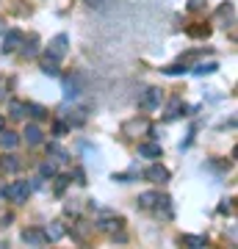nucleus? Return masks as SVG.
<instances>
[{
    "mask_svg": "<svg viewBox=\"0 0 238 249\" xmlns=\"http://www.w3.org/2000/svg\"><path fill=\"white\" fill-rule=\"evenodd\" d=\"M0 196H6V199H11V202H28V196H31V186H28L25 180H17V183H11V186H6L3 191H0Z\"/></svg>",
    "mask_w": 238,
    "mask_h": 249,
    "instance_id": "nucleus-1",
    "label": "nucleus"
},
{
    "mask_svg": "<svg viewBox=\"0 0 238 249\" xmlns=\"http://www.w3.org/2000/svg\"><path fill=\"white\" fill-rule=\"evenodd\" d=\"M67 47H70V36L58 34L53 42H50V47H47V55H53L55 61H61L64 55H67Z\"/></svg>",
    "mask_w": 238,
    "mask_h": 249,
    "instance_id": "nucleus-2",
    "label": "nucleus"
},
{
    "mask_svg": "<svg viewBox=\"0 0 238 249\" xmlns=\"http://www.w3.org/2000/svg\"><path fill=\"white\" fill-rule=\"evenodd\" d=\"M22 241H25L28 247H47L50 244L47 235H44V230H39V227H25L22 230Z\"/></svg>",
    "mask_w": 238,
    "mask_h": 249,
    "instance_id": "nucleus-3",
    "label": "nucleus"
},
{
    "mask_svg": "<svg viewBox=\"0 0 238 249\" xmlns=\"http://www.w3.org/2000/svg\"><path fill=\"white\" fill-rule=\"evenodd\" d=\"M22 39L25 36L19 34V31H9V34L3 36V53H17L19 47H22Z\"/></svg>",
    "mask_w": 238,
    "mask_h": 249,
    "instance_id": "nucleus-4",
    "label": "nucleus"
},
{
    "mask_svg": "<svg viewBox=\"0 0 238 249\" xmlns=\"http://www.w3.org/2000/svg\"><path fill=\"white\" fill-rule=\"evenodd\" d=\"M22 139L28 142V147H39V144H42V127H39V124H25Z\"/></svg>",
    "mask_w": 238,
    "mask_h": 249,
    "instance_id": "nucleus-5",
    "label": "nucleus"
},
{
    "mask_svg": "<svg viewBox=\"0 0 238 249\" xmlns=\"http://www.w3.org/2000/svg\"><path fill=\"white\" fill-rule=\"evenodd\" d=\"M39 67H42L44 75H50V78H58V61H55L53 55H42V58H39Z\"/></svg>",
    "mask_w": 238,
    "mask_h": 249,
    "instance_id": "nucleus-6",
    "label": "nucleus"
},
{
    "mask_svg": "<svg viewBox=\"0 0 238 249\" xmlns=\"http://www.w3.org/2000/svg\"><path fill=\"white\" fill-rule=\"evenodd\" d=\"M147 178H150L152 183H166V180H169V169H166V166H161V163H155V166L147 169Z\"/></svg>",
    "mask_w": 238,
    "mask_h": 249,
    "instance_id": "nucleus-7",
    "label": "nucleus"
},
{
    "mask_svg": "<svg viewBox=\"0 0 238 249\" xmlns=\"http://www.w3.org/2000/svg\"><path fill=\"white\" fill-rule=\"evenodd\" d=\"M19 166H22V163H19L17 155H6V158L0 160V172H3V175H14V172H19Z\"/></svg>",
    "mask_w": 238,
    "mask_h": 249,
    "instance_id": "nucleus-8",
    "label": "nucleus"
},
{
    "mask_svg": "<svg viewBox=\"0 0 238 249\" xmlns=\"http://www.w3.org/2000/svg\"><path fill=\"white\" fill-rule=\"evenodd\" d=\"M161 106V89H147V94H144V100H141V108H158Z\"/></svg>",
    "mask_w": 238,
    "mask_h": 249,
    "instance_id": "nucleus-9",
    "label": "nucleus"
},
{
    "mask_svg": "<svg viewBox=\"0 0 238 249\" xmlns=\"http://www.w3.org/2000/svg\"><path fill=\"white\" fill-rule=\"evenodd\" d=\"M172 199H169V196H158V199H155V205H152V208H155V213L158 216H164V219H172Z\"/></svg>",
    "mask_w": 238,
    "mask_h": 249,
    "instance_id": "nucleus-10",
    "label": "nucleus"
},
{
    "mask_svg": "<svg viewBox=\"0 0 238 249\" xmlns=\"http://www.w3.org/2000/svg\"><path fill=\"white\" fill-rule=\"evenodd\" d=\"M80 94V78H67L64 80V97L72 100Z\"/></svg>",
    "mask_w": 238,
    "mask_h": 249,
    "instance_id": "nucleus-11",
    "label": "nucleus"
},
{
    "mask_svg": "<svg viewBox=\"0 0 238 249\" xmlns=\"http://www.w3.org/2000/svg\"><path fill=\"white\" fill-rule=\"evenodd\" d=\"M0 144H3V150H14L19 144V136L14 130H0Z\"/></svg>",
    "mask_w": 238,
    "mask_h": 249,
    "instance_id": "nucleus-12",
    "label": "nucleus"
},
{
    "mask_svg": "<svg viewBox=\"0 0 238 249\" xmlns=\"http://www.w3.org/2000/svg\"><path fill=\"white\" fill-rule=\"evenodd\" d=\"M139 155H144V158H161V144H150V142L139 144Z\"/></svg>",
    "mask_w": 238,
    "mask_h": 249,
    "instance_id": "nucleus-13",
    "label": "nucleus"
},
{
    "mask_svg": "<svg viewBox=\"0 0 238 249\" xmlns=\"http://www.w3.org/2000/svg\"><path fill=\"white\" fill-rule=\"evenodd\" d=\"M44 235H47V241L53 244V241H58V238H64V224L61 222H53L47 230H44Z\"/></svg>",
    "mask_w": 238,
    "mask_h": 249,
    "instance_id": "nucleus-14",
    "label": "nucleus"
},
{
    "mask_svg": "<svg viewBox=\"0 0 238 249\" xmlns=\"http://www.w3.org/2000/svg\"><path fill=\"white\" fill-rule=\"evenodd\" d=\"M180 241H183L185 247H191V249H202V247H208V238H205V235H183Z\"/></svg>",
    "mask_w": 238,
    "mask_h": 249,
    "instance_id": "nucleus-15",
    "label": "nucleus"
},
{
    "mask_svg": "<svg viewBox=\"0 0 238 249\" xmlns=\"http://www.w3.org/2000/svg\"><path fill=\"white\" fill-rule=\"evenodd\" d=\"M97 230H103V232H119V230H122V219H106V222H97Z\"/></svg>",
    "mask_w": 238,
    "mask_h": 249,
    "instance_id": "nucleus-16",
    "label": "nucleus"
},
{
    "mask_svg": "<svg viewBox=\"0 0 238 249\" xmlns=\"http://www.w3.org/2000/svg\"><path fill=\"white\" fill-rule=\"evenodd\" d=\"M19 50H22V55H25V58H31V55H36V50H39V39H36V36H31V39H22V47H19Z\"/></svg>",
    "mask_w": 238,
    "mask_h": 249,
    "instance_id": "nucleus-17",
    "label": "nucleus"
},
{
    "mask_svg": "<svg viewBox=\"0 0 238 249\" xmlns=\"http://www.w3.org/2000/svg\"><path fill=\"white\" fill-rule=\"evenodd\" d=\"M83 122H86V111H83V108H75V111H70V116H67V124H72V127H80Z\"/></svg>",
    "mask_w": 238,
    "mask_h": 249,
    "instance_id": "nucleus-18",
    "label": "nucleus"
},
{
    "mask_svg": "<svg viewBox=\"0 0 238 249\" xmlns=\"http://www.w3.org/2000/svg\"><path fill=\"white\" fill-rule=\"evenodd\" d=\"M9 116L11 119H22V116H25V103H17V100L9 103Z\"/></svg>",
    "mask_w": 238,
    "mask_h": 249,
    "instance_id": "nucleus-19",
    "label": "nucleus"
},
{
    "mask_svg": "<svg viewBox=\"0 0 238 249\" xmlns=\"http://www.w3.org/2000/svg\"><path fill=\"white\" fill-rule=\"evenodd\" d=\"M25 114H31L34 119H44V116H47V111H44L42 106H36V103H25Z\"/></svg>",
    "mask_w": 238,
    "mask_h": 249,
    "instance_id": "nucleus-20",
    "label": "nucleus"
},
{
    "mask_svg": "<svg viewBox=\"0 0 238 249\" xmlns=\"http://www.w3.org/2000/svg\"><path fill=\"white\" fill-rule=\"evenodd\" d=\"M155 199H158V194H155V191H147V194H141L136 202H139V208H152Z\"/></svg>",
    "mask_w": 238,
    "mask_h": 249,
    "instance_id": "nucleus-21",
    "label": "nucleus"
},
{
    "mask_svg": "<svg viewBox=\"0 0 238 249\" xmlns=\"http://www.w3.org/2000/svg\"><path fill=\"white\" fill-rule=\"evenodd\" d=\"M216 70H219L216 61H208V64H197L191 72H194V75H211V72H216Z\"/></svg>",
    "mask_w": 238,
    "mask_h": 249,
    "instance_id": "nucleus-22",
    "label": "nucleus"
},
{
    "mask_svg": "<svg viewBox=\"0 0 238 249\" xmlns=\"http://www.w3.org/2000/svg\"><path fill=\"white\" fill-rule=\"evenodd\" d=\"M39 175H42L44 180H47V178H55V163H53V160H44L42 166H39Z\"/></svg>",
    "mask_w": 238,
    "mask_h": 249,
    "instance_id": "nucleus-23",
    "label": "nucleus"
},
{
    "mask_svg": "<svg viewBox=\"0 0 238 249\" xmlns=\"http://www.w3.org/2000/svg\"><path fill=\"white\" fill-rule=\"evenodd\" d=\"M180 111H185V106L180 103V100H172V103H169L166 116H169V119H175V116H180Z\"/></svg>",
    "mask_w": 238,
    "mask_h": 249,
    "instance_id": "nucleus-24",
    "label": "nucleus"
},
{
    "mask_svg": "<svg viewBox=\"0 0 238 249\" xmlns=\"http://www.w3.org/2000/svg\"><path fill=\"white\" fill-rule=\"evenodd\" d=\"M47 155H53L55 160H67V152H64L58 144H47Z\"/></svg>",
    "mask_w": 238,
    "mask_h": 249,
    "instance_id": "nucleus-25",
    "label": "nucleus"
},
{
    "mask_svg": "<svg viewBox=\"0 0 238 249\" xmlns=\"http://www.w3.org/2000/svg\"><path fill=\"white\" fill-rule=\"evenodd\" d=\"M211 34V28L208 25H197V28H188V36H194V39H202V36Z\"/></svg>",
    "mask_w": 238,
    "mask_h": 249,
    "instance_id": "nucleus-26",
    "label": "nucleus"
},
{
    "mask_svg": "<svg viewBox=\"0 0 238 249\" xmlns=\"http://www.w3.org/2000/svg\"><path fill=\"white\" fill-rule=\"evenodd\" d=\"M164 72L166 75H180V72H185V67L183 64H172V67H164Z\"/></svg>",
    "mask_w": 238,
    "mask_h": 249,
    "instance_id": "nucleus-27",
    "label": "nucleus"
},
{
    "mask_svg": "<svg viewBox=\"0 0 238 249\" xmlns=\"http://www.w3.org/2000/svg\"><path fill=\"white\" fill-rule=\"evenodd\" d=\"M208 0H188V11H202Z\"/></svg>",
    "mask_w": 238,
    "mask_h": 249,
    "instance_id": "nucleus-28",
    "label": "nucleus"
},
{
    "mask_svg": "<svg viewBox=\"0 0 238 249\" xmlns=\"http://www.w3.org/2000/svg\"><path fill=\"white\" fill-rule=\"evenodd\" d=\"M67 130H70V124H67V122H55V127H53V133H55V136H64Z\"/></svg>",
    "mask_w": 238,
    "mask_h": 249,
    "instance_id": "nucleus-29",
    "label": "nucleus"
},
{
    "mask_svg": "<svg viewBox=\"0 0 238 249\" xmlns=\"http://www.w3.org/2000/svg\"><path fill=\"white\" fill-rule=\"evenodd\" d=\"M75 183H80V186L86 183V180H83V169H75Z\"/></svg>",
    "mask_w": 238,
    "mask_h": 249,
    "instance_id": "nucleus-30",
    "label": "nucleus"
},
{
    "mask_svg": "<svg viewBox=\"0 0 238 249\" xmlns=\"http://www.w3.org/2000/svg\"><path fill=\"white\" fill-rule=\"evenodd\" d=\"M6 97V83H3V80H0V100Z\"/></svg>",
    "mask_w": 238,
    "mask_h": 249,
    "instance_id": "nucleus-31",
    "label": "nucleus"
},
{
    "mask_svg": "<svg viewBox=\"0 0 238 249\" xmlns=\"http://www.w3.org/2000/svg\"><path fill=\"white\" fill-rule=\"evenodd\" d=\"M0 130H3V116H0Z\"/></svg>",
    "mask_w": 238,
    "mask_h": 249,
    "instance_id": "nucleus-32",
    "label": "nucleus"
},
{
    "mask_svg": "<svg viewBox=\"0 0 238 249\" xmlns=\"http://www.w3.org/2000/svg\"><path fill=\"white\" fill-rule=\"evenodd\" d=\"M0 34H3V22H0Z\"/></svg>",
    "mask_w": 238,
    "mask_h": 249,
    "instance_id": "nucleus-33",
    "label": "nucleus"
}]
</instances>
